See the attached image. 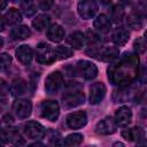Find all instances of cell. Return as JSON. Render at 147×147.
I'll use <instances>...</instances> for the list:
<instances>
[{"mask_svg": "<svg viewBox=\"0 0 147 147\" xmlns=\"http://www.w3.org/2000/svg\"><path fill=\"white\" fill-rule=\"evenodd\" d=\"M108 79L111 84L126 87L139 76V56L134 53L123 54L107 69Z\"/></svg>", "mask_w": 147, "mask_h": 147, "instance_id": "1", "label": "cell"}, {"mask_svg": "<svg viewBox=\"0 0 147 147\" xmlns=\"http://www.w3.org/2000/svg\"><path fill=\"white\" fill-rule=\"evenodd\" d=\"M86 54L91 57H94L99 61L111 62L119 56V51L113 46H91V48L86 49Z\"/></svg>", "mask_w": 147, "mask_h": 147, "instance_id": "2", "label": "cell"}, {"mask_svg": "<svg viewBox=\"0 0 147 147\" xmlns=\"http://www.w3.org/2000/svg\"><path fill=\"white\" fill-rule=\"evenodd\" d=\"M71 68H72V71L70 72V75H78V76H82L83 78H85L87 80L94 79L98 75L96 65L90 61H86V60H79Z\"/></svg>", "mask_w": 147, "mask_h": 147, "instance_id": "3", "label": "cell"}, {"mask_svg": "<svg viewBox=\"0 0 147 147\" xmlns=\"http://www.w3.org/2000/svg\"><path fill=\"white\" fill-rule=\"evenodd\" d=\"M39 113L42 118L56 122L60 116V106L55 100H44L39 106Z\"/></svg>", "mask_w": 147, "mask_h": 147, "instance_id": "4", "label": "cell"}, {"mask_svg": "<svg viewBox=\"0 0 147 147\" xmlns=\"http://www.w3.org/2000/svg\"><path fill=\"white\" fill-rule=\"evenodd\" d=\"M36 60L40 64L49 65L52 64L56 59L54 55V51L52 47L46 42H39L36 48Z\"/></svg>", "mask_w": 147, "mask_h": 147, "instance_id": "5", "label": "cell"}, {"mask_svg": "<svg viewBox=\"0 0 147 147\" xmlns=\"http://www.w3.org/2000/svg\"><path fill=\"white\" fill-rule=\"evenodd\" d=\"M99 10V6L94 0H80L77 5L78 15L83 20H91Z\"/></svg>", "mask_w": 147, "mask_h": 147, "instance_id": "6", "label": "cell"}, {"mask_svg": "<svg viewBox=\"0 0 147 147\" xmlns=\"http://www.w3.org/2000/svg\"><path fill=\"white\" fill-rule=\"evenodd\" d=\"M62 102L65 108H75L85 102V94L82 91L74 90L65 92L62 95Z\"/></svg>", "mask_w": 147, "mask_h": 147, "instance_id": "7", "label": "cell"}, {"mask_svg": "<svg viewBox=\"0 0 147 147\" xmlns=\"http://www.w3.org/2000/svg\"><path fill=\"white\" fill-rule=\"evenodd\" d=\"M63 84V76L60 71H53L51 72L45 80V91L48 94H55L59 92Z\"/></svg>", "mask_w": 147, "mask_h": 147, "instance_id": "8", "label": "cell"}, {"mask_svg": "<svg viewBox=\"0 0 147 147\" xmlns=\"http://www.w3.org/2000/svg\"><path fill=\"white\" fill-rule=\"evenodd\" d=\"M23 131L29 139H42L46 134L45 127L36 121H29L28 123H25L23 126Z\"/></svg>", "mask_w": 147, "mask_h": 147, "instance_id": "9", "label": "cell"}, {"mask_svg": "<svg viewBox=\"0 0 147 147\" xmlns=\"http://www.w3.org/2000/svg\"><path fill=\"white\" fill-rule=\"evenodd\" d=\"M65 123L70 129H82L87 123V115L83 110L70 113L65 118Z\"/></svg>", "mask_w": 147, "mask_h": 147, "instance_id": "10", "label": "cell"}, {"mask_svg": "<svg viewBox=\"0 0 147 147\" xmlns=\"http://www.w3.org/2000/svg\"><path fill=\"white\" fill-rule=\"evenodd\" d=\"M13 111L18 118H28L32 113V103L29 100L18 99L13 103Z\"/></svg>", "mask_w": 147, "mask_h": 147, "instance_id": "11", "label": "cell"}, {"mask_svg": "<svg viewBox=\"0 0 147 147\" xmlns=\"http://www.w3.org/2000/svg\"><path fill=\"white\" fill-rule=\"evenodd\" d=\"M117 129V124L113 117H105L103 119L99 121L95 125V132L100 136H108L113 134Z\"/></svg>", "mask_w": 147, "mask_h": 147, "instance_id": "12", "label": "cell"}, {"mask_svg": "<svg viewBox=\"0 0 147 147\" xmlns=\"http://www.w3.org/2000/svg\"><path fill=\"white\" fill-rule=\"evenodd\" d=\"M106 92H107V88L103 83L101 82L94 83L90 88V103L91 105L100 103L105 99Z\"/></svg>", "mask_w": 147, "mask_h": 147, "instance_id": "13", "label": "cell"}, {"mask_svg": "<svg viewBox=\"0 0 147 147\" xmlns=\"http://www.w3.org/2000/svg\"><path fill=\"white\" fill-rule=\"evenodd\" d=\"M114 119H115L117 126H126V125H129L131 119H132V110H131V108L127 107V106L119 107L115 113Z\"/></svg>", "mask_w": 147, "mask_h": 147, "instance_id": "14", "label": "cell"}, {"mask_svg": "<svg viewBox=\"0 0 147 147\" xmlns=\"http://www.w3.org/2000/svg\"><path fill=\"white\" fill-rule=\"evenodd\" d=\"M16 59L23 65H30L33 59V49L29 45H21L15 51Z\"/></svg>", "mask_w": 147, "mask_h": 147, "instance_id": "15", "label": "cell"}, {"mask_svg": "<svg viewBox=\"0 0 147 147\" xmlns=\"http://www.w3.org/2000/svg\"><path fill=\"white\" fill-rule=\"evenodd\" d=\"M46 37L48 40L53 42H60L64 38V30L60 24H52L47 26L46 30Z\"/></svg>", "mask_w": 147, "mask_h": 147, "instance_id": "16", "label": "cell"}, {"mask_svg": "<svg viewBox=\"0 0 147 147\" xmlns=\"http://www.w3.org/2000/svg\"><path fill=\"white\" fill-rule=\"evenodd\" d=\"M122 137L129 141H140L145 139V131L140 126H136L132 129H125L122 131Z\"/></svg>", "mask_w": 147, "mask_h": 147, "instance_id": "17", "label": "cell"}, {"mask_svg": "<svg viewBox=\"0 0 147 147\" xmlns=\"http://www.w3.org/2000/svg\"><path fill=\"white\" fill-rule=\"evenodd\" d=\"M93 26L100 33H108L111 29V20L107 15L101 14L93 21Z\"/></svg>", "mask_w": 147, "mask_h": 147, "instance_id": "18", "label": "cell"}, {"mask_svg": "<svg viewBox=\"0 0 147 147\" xmlns=\"http://www.w3.org/2000/svg\"><path fill=\"white\" fill-rule=\"evenodd\" d=\"M129 38L130 32L124 28H116L111 34V40L117 46H124L129 41Z\"/></svg>", "mask_w": 147, "mask_h": 147, "instance_id": "19", "label": "cell"}, {"mask_svg": "<svg viewBox=\"0 0 147 147\" xmlns=\"http://www.w3.org/2000/svg\"><path fill=\"white\" fill-rule=\"evenodd\" d=\"M85 39H86V37H85V34L83 32L75 31V32L69 34V37L67 38V42L71 46V48L80 49L85 45Z\"/></svg>", "mask_w": 147, "mask_h": 147, "instance_id": "20", "label": "cell"}, {"mask_svg": "<svg viewBox=\"0 0 147 147\" xmlns=\"http://www.w3.org/2000/svg\"><path fill=\"white\" fill-rule=\"evenodd\" d=\"M10 37L14 40H24L31 37V30L26 25H16L11 29Z\"/></svg>", "mask_w": 147, "mask_h": 147, "instance_id": "21", "label": "cell"}, {"mask_svg": "<svg viewBox=\"0 0 147 147\" xmlns=\"http://www.w3.org/2000/svg\"><path fill=\"white\" fill-rule=\"evenodd\" d=\"M9 90L13 96H21L26 91V82L22 78H16L11 82Z\"/></svg>", "mask_w": 147, "mask_h": 147, "instance_id": "22", "label": "cell"}, {"mask_svg": "<svg viewBox=\"0 0 147 147\" xmlns=\"http://www.w3.org/2000/svg\"><path fill=\"white\" fill-rule=\"evenodd\" d=\"M3 20H5L6 24L16 25V24H18L22 21V14L16 8H9L6 11V14L3 15Z\"/></svg>", "mask_w": 147, "mask_h": 147, "instance_id": "23", "label": "cell"}, {"mask_svg": "<svg viewBox=\"0 0 147 147\" xmlns=\"http://www.w3.org/2000/svg\"><path fill=\"white\" fill-rule=\"evenodd\" d=\"M49 21H51V17L47 14H39L32 21V26L37 31H42L44 29H46L49 25Z\"/></svg>", "mask_w": 147, "mask_h": 147, "instance_id": "24", "label": "cell"}, {"mask_svg": "<svg viewBox=\"0 0 147 147\" xmlns=\"http://www.w3.org/2000/svg\"><path fill=\"white\" fill-rule=\"evenodd\" d=\"M54 55H55V59L57 60H65V59H69L74 54V49L69 46H64V45H60L57 47H55L54 49Z\"/></svg>", "mask_w": 147, "mask_h": 147, "instance_id": "25", "label": "cell"}, {"mask_svg": "<svg viewBox=\"0 0 147 147\" xmlns=\"http://www.w3.org/2000/svg\"><path fill=\"white\" fill-rule=\"evenodd\" d=\"M20 5H21L22 11H23L26 16H31V15H33V14L36 13L34 0H21Z\"/></svg>", "mask_w": 147, "mask_h": 147, "instance_id": "26", "label": "cell"}, {"mask_svg": "<svg viewBox=\"0 0 147 147\" xmlns=\"http://www.w3.org/2000/svg\"><path fill=\"white\" fill-rule=\"evenodd\" d=\"M83 134L80 133H71L69 136L65 137L63 144L67 145V146H79L82 142H83Z\"/></svg>", "mask_w": 147, "mask_h": 147, "instance_id": "27", "label": "cell"}, {"mask_svg": "<svg viewBox=\"0 0 147 147\" xmlns=\"http://www.w3.org/2000/svg\"><path fill=\"white\" fill-rule=\"evenodd\" d=\"M124 16V10L122 8V6H114V8L111 9V14H110V20H113L114 22L118 23L122 21Z\"/></svg>", "mask_w": 147, "mask_h": 147, "instance_id": "28", "label": "cell"}, {"mask_svg": "<svg viewBox=\"0 0 147 147\" xmlns=\"http://www.w3.org/2000/svg\"><path fill=\"white\" fill-rule=\"evenodd\" d=\"M11 64V56L8 53H1L0 54V72L6 71Z\"/></svg>", "mask_w": 147, "mask_h": 147, "instance_id": "29", "label": "cell"}, {"mask_svg": "<svg viewBox=\"0 0 147 147\" xmlns=\"http://www.w3.org/2000/svg\"><path fill=\"white\" fill-rule=\"evenodd\" d=\"M133 47H134L136 54H144L146 52V41H145V38L144 37H139L138 39H136L134 40V44H133Z\"/></svg>", "mask_w": 147, "mask_h": 147, "instance_id": "30", "label": "cell"}, {"mask_svg": "<svg viewBox=\"0 0 147 147\" xmlns=\"http://www.w3.org/2000/svg\"><path fill=\"white\" fill-rule=\"evenodd\" d=\"M127 24L133 29H140L141 28V18L138 14H131L127 17Z\"/></svg>", "mask_w": 147, "mask_h": 147, "instance_id": "31", "label": "cell"}, {"mask_svg": "<svg viewBox=\"0 0 147 147\" xmlns=\"http://www.w3.org/2000/svg\"><path fill=\"white\" fill-rule=\"evenodd\" d=\"M38 6L42 10H48L53 6V0H38Z\"/></svg>", "mask_w": 147, "mask_h": 147, "instance_id": "32", "label": "cell"}, {"mask_svg": "<svg viewBox=\"0 0 147 147\" xmlns=\"http://www.w3.org/2000/svg\"><path fill=\"white\" fill-rule=\"evenodd\" d=\"M6 106H7V99L3 94L0 93V111L3 110L6 108Z\"/></svg>", "mask_w": 147, "mask_h": 147, "instance_id": "33", "label": "cell"}, {"mask_svg": "<svg viewBox=\"0 0 147 147\" xmlns=\"http://www.w3.org/2000/svg\"><path fill=\"white\" fill-rule=\"evenodd\" d=\"M7 7V0H0V11Z\"/></svg>", "mask_w": 147, "mask_h": 147, "instance_id": "34", "label": "cell"}, {"mask_svg": "<svg viewBox=\"0 0 147 147\" xmlns=\"http://www.w3.org/2000/svg\"><path fill=\"white\" fill-rule=\"evenodd\" d=\"M5 25H6V22H5L3 17H0V31H2L5 29Z\"/></svg>", "mask_w": 147, "mask_h": 147, "instance_id": "35", "label": "cell"}, {"mask_svg": "<svg viewBox=\"0 0 147 147\" xmlns=\"http://www.w3.org/2000/svg\"><path fill=\"white\" fill-rule=\"evenodd\" d=\"M101 3H103V5H107V3H109L111 0H99Z\"/></svg>", "mask_w": 147, "mask_h": 147, "instance_id": "36", "label": "cell"}, {"mask_svg": "<svg viewBox=\"0 0 147 147\" xmlns=\"http://www.w3.org/2000/svg\"><path fill=\"white\" fill-rule=\"evenodd\" d=\"M2 46H3V39H2V37H0V49L2 48Z\"/></svg>", "mask_w": 147, "mask_h": 147, "instance_id": "37", "label": "cell"}, {"mask_svg": "<svg viewBox=\"0 0 147 147\" xmlns=\"http://www.w3.org/2000/svg\"><path fill=\"white\" fill-rule=\"evenodd\" d=\"M114 146H124V145H123L122 142H115V144H114Z\"/></svg>", "mask_w": 147, "mask_h": 147, "instance_id": "38", "label": "cell"}, {"mask_svg": "<svg viewBox=\"0 0 147 147\" xmlns=\"http://www.w3.org/2000/svg\"><path fill=\"white\" fill-rule=\"evenodd\" d=\"M9 1H13V2H16V1H18V0H9Z\"/></svg>", "mask_w": 147, "mask_h": 147, "instance_id": "39", "label": "cell"}]
</instances>
